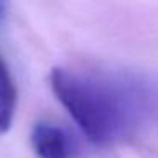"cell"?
<instances>
[{
    "mask_svg": "<svg viewBox=\"0 0 158 158\" xmlns=\"http://www.w3.org/2000/svg\"><path fill=\"white\" fill-rule=\"evenodd\" d=\"M51 89L77 126L100 146L158 129V77L131 70L53 68Z\"/></svg>",
    "mask_w": 158,
    "mask_h": 158,
    "instance_id": "6da1fadb",
    "label": "cell"
},
{
    "mask_svg": "<svg viewBox=\"0 0 158 158\" xmlns=\"http://www.w3.org/2000/svg\"><path fill=\"white\" fill-rule=\"evenodd\" d=\"M31 143L39 158H77L78 148L72 133L49 121L34 124Z\"/></svg>",
    "mask_w": 158,
    "mask_h": 158,
    "instance_id": "7a4b0ae2",
    "label": "cell"
},
{
    "mask_svg": "<svg viewBox=\"0 0 158 158\" xmlns=\"http://www.w3.org/2000/svg\"><path fill=\"white\" fill-rule=\"evenodd\" d=\"M17 106V89L7 63L0 56V134L9 131Z\"/></svg>",
    "mask_w": 158,
    "mask_h": 158,
    "instance_id": "3957f363",
    "label": "cell"
}]
</instances>
